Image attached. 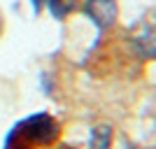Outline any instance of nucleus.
<instances>
[{
    "label": "nucleus",
    "instance_id": "nucleus-1",
    "mask_svg": "<svg viewBox=\"0 0 156 149\" xmlns=\"http://www.w3.org/2000/svg\"><path fill=\"white\" fill-rule=\"evenodd\" d=\"M7 137H19L23 142H30V144H51L56 137H58V123L54 121L49 114L40 112V114H33V117L23 119L9 130Z\"/></svg>",
    "mask_w": 156,
    "mask_h": 149
},
{
    "label": "nucleus",
    "instance_id": "nucleus-2",
    "mask_svg": "<svg viewBox=\"0 0 156 149\" xmlns=\"http://www.w3.org/2000/svg\"><path fill=\"white\" fill-rule=\"evenodd\" d=\"M133 49L142 59H156V12H151L133 35Z\"/></svg>",
    "mask_w": 156,
    "mask_h": 149
},
{
    "label": "nucleus",
    "instance_id": "nucleus-3",
    "mask_svg": "<svg viewBox=\"0 0 156 149\" xmlns=\"http://www.w3.org/2000/svg\"><path fill=\"white\" fill-rule=\"evenodd\" d=\"M84 14L96 23L98 30H105L117 21V2L114 0H86Z\"/></svg>",
    "mask_w": 156,
    "mask_h": 149
},
{
    "label": "nucleus",
    "instance_id": "nucleus-4",
    "mask_svg": "<svg viewBox=\"0 0 156 149\" xmlns=\"http://www.w3.org/2000/svg\"><path fill=\"white\" fill-rule=\"evenodd\" d=\"M112 144V128L110 126H96L91 128V140H89V149H110Z\"/></svg>",
    "mask_w": 156,
    "mask_h": 149
},
{
    "label": "nucleus",
    "instance_id": "nucleus-5",
    "mask_svg": "<svg viewBox=\"0 0 156 149\" xmlns=\"http://www.w3.org/2000/svg\"><path fill=\"white\" fill-rule=\"evenodd\" d=\"M47 7H49V12L56 19H63V16H68L75 9V2L72 0H47Z\"/></svg>",
    "mask_w": 156,
    "mask_h": 149
},
{
    "label": "nucleus",
    "instance_id": "nucleus-6",
    "mask_svg": "<svg viewBox=\"0 0 156 149\" xmlns=\"http://www.w3.org/2000/svg\"><path fill=\"white\" fill-rule=\"evenodd\" d=\"M126 149H133V147H126Z\"/></svg>",
    "mask_w": 156,
    "mask_h": 149
}]
</instances>
